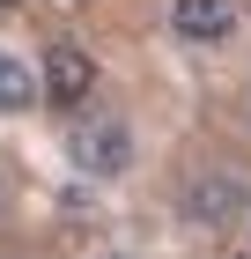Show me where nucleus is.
Instances as JSON below:
<instances>
[{
    "instance_id": "1",
    "label": "nucleus",
    "mask_w": 251,
    "mask_h": 259,
    "mask_svg": "<svg viewBox=\"0 0 251 259\" xmlns=\"http://www.w3.org/2000/svg\"><path fill=\"white\" fill-rule=\"evenodd\" d=\"M67 156H74L81 178H96V185H118V178H133V126L111 119V111H96V119H81L74 134H67Z\"/></svg>"
},
{
    "instance_id": "2",
    "label": "nucleus",
    "mask_w": 251,
    "mask_h": 259,
    "mask_svg": "<svg viewBox=\"0 0 251 259\" xmlns=\"http://www.w3.org/2000/svg\"><path fill=\"white\" fill-rule=\"evenodd\" d=\"M244 207H251V193H244L236 170H192L185 193H177V215L192 222V230H236Z\"/></svg>"
},
{
    "instance_id": "3",
    "label": "nucleus",
    "mask_w": 251,
    "mask_h": 259,
    "mask_svg": "<svg viewBox=\"0 0 251 259\" xmlns=\"http://www.w3.org/2000/svg\"><path fill=\"white\" fill-rule=\"evenodd\" d=\"M236 0H170V37L185 52H222L236 37Z\"/></svg>"
},
{
    "instance_id": "4",
    "label": "nucleus",
    "mask_w": 251,
    "mask_h": 259,
    "mask_svg": "<svg viewBox=\"0 0 251 259\" xmlns=\"http://www.w3.org/2000/svg\"><path fill=\"white\" fill-rule=\"evenodd\" d=\"M89 89H96V60H89L81 45H67V37H59L52 52H44L37 97H44V104H59V111H81V104H89Z\"/></svg>"
},
{
    "instance_id": "5",
    "label": "nucleus",
    "mask_w": 251,
    "mask_h": 259,
    "mask_svg": "<svg viewBox=\"0 0 251 259\" xmlns=\"http://www.w3.org/2000/svg\"><path fill=\"white\" fill-rule=\"evenodd\" d=\"M37 74H30V60H22L15 45H0V119H22V111H37Z\"/></svg>"
},
{
    "instance_id": "6",
    "label": "nucleus",
    "mask_w": 251,
    "mask_h": 259,
    "mask_svg": "<svg viewBox=\"0 0 251 259\" xmlns=\"http://www.w3.org/2000/svg\"><path fill=\"white\" fill-rule=\"evenodd\" d=\"M104 259H133V252H104Z\"/></svg>"
},
{
    "instance_id": "7",
    "label": "nucleus",
    "mask_w": 251,
    "mask_h": 259,
    "mask_svg": "<svg viewBox=\"0 0 251 259\" xmlns=\"http://www.w3.org/2000/svg\"><path fill=\"white\" fill-rule=\"evenodd\" d=\"M0 8H22V0H0Z\"/></svg>"
},
{
    "instance_id": "8",
    "label": "nucleus",
    "mask_w": 251,
    "mask_h": 259,
    "mask_svg": "<svg viewBox=\"0 0 251 259\" xmlns=\"http://www.w3.org/2000/svg\"><path fill=\"white\" fill-rule=\"evenodd\" d=\"M67 8H89V0H67Z\"/></svg>"
},
{
    "instance_id": "9",
    "label": "nucleus",
    "mask_w": 251,
    "mask_h": 259,
    "mask_svg": "<svg viewBox=\"0 0 251 259\" xmlns=\"http://www.w3.org/2000/svg\"><path fill=\"white\" fill-rule=\"evenodd\" d=\"M244 215H251V207H244Z\"/></svg>"
}]
</instances>
